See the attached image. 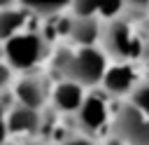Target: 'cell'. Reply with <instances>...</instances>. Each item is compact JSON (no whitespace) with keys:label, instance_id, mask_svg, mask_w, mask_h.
Returning <instances> with one entry per match:
<instances>
[{"label":"cell","instance_id":"cell-1","mask_svg":"<svg viewBox=\"0 0 149 145\" xmlns=\"http://www.w3.org/2000/svg\"><path fill=\"white\" fill-rule=\"evenodd\" d=\"M58 70L63 72V77H70L77 84H95L102 77V68L105 61L98 51L93 49H84L77 56L70 54H61V61L56 63Z\"/></svg>","mask_w":149,"mask_h":145},{"label":"cell","instance_id":"cell-8","mask_svg":"<svg viewBox=\"0 0 149 145\" xmlns=\"http://www.w3.org/2000/svg\"><path fill=\"white\" fill-rule=\"evenodd\" d=\"M37 126H40V115H37V110L26 108V105H19V108H14V110L9 112V119H7V129H9V131L33 133Z\"/></svg>","mask_w":149,"mask_h":145},{"label":"cell","instance_id":"cell-19","mask_svg":"<svg viewBox=\"0 0 149 145\" xmlns=\"http://www.w3.org/2000/svg\"><path fill=\"white\" fill-rule=\"evenodd\" d=\"M63 145H91L88 140H81V138H74V140H68V143H63Z\"/></svg>","mask_w":149,"mask_h":145},{"label":"cell","instance_id":"cell-22","mask_svg":"<svg viewBox=\"0 0 149 145\" xmlns=\"http://www.w3.org/2000/svg\"><path fill=\"white\" fill-rule=\"evenodd\" d=\"M9 2H12V0H0V5H9Z\"/></svg>","mask_w":149,"mask_h":145},{"label":"cell","instance_id":"cell-6","mask_svg":"<svg viewBox=\"0 0 149 145\" xmlns=\"http://www.w3.org/2000/svg\"><path fill=\"white\" fill-rule=\"evenodd\" d=\"M16 96H19V101H21V105L37 110V108L44 103L47 87H44V82H42L40 77H26V80L19 82V87H16Z\"/></svg>","mask_w":149,"mask_h":145},{"label":"cell","instance_id":"cell-7","mask_svg":"<svg viewBox=\"0 0 149 145\" xmlns=\"http://www.w3.org/2000/svg\"><path fill=\"white\" fill-rule=\"evenodd\" d=\"M54 101L61 110L65 112H72V110H79L81 103H84V91H81V84L77 82H63L58 84V89L54 91Z\"/></svg>","mask_w":149,"mask_h":145},{"label":"cell","instance_id":"cell-23","mask_svg":"<svg viewBox=\"0 0 149 145\" xmlns=\"http://www.w3.org/2000/svg\"><path fill=\"white\" fill-rule=\"evenodd\" d=\"M112 145H126V143H121V140H116V143H112Z\"/></svg>","mask_w":149,"mask_h":145},{"label":"cell","instance_id":"cell-3","mask_svg":"<svg viewBox=\"0 0 149 145\" xmlns=\"http://www.w3.org/2000/svg\"><path fill=\"white\" fill-rule=\"evenodd\" d=\"M40 51H42V42L35 35L9 37V42L5 47V54H7V58L14 68H30L40 58Z\"/></svg>","mask_w":149,"mask_h":145},{"label":"cell","instance_id":"cell-14","mask_svg":"<svg viewBox=\"0 0 149 145\" xmlns=\"http://www.w3.org/2000/svg\"><path fill=\"white\" fill-rule=\"evenodd\" d=\"M119 7H121V0H98V9L102 12V14H116L119 12Z\"/></svg>","mask_w":149,"mask_h":145},{"label":"cell","instance_id":"cell-18","mask_svg":"<svg viewBox=\"0 0 149 145\" xmlns=\"http://www.w3.org/2000/svg\"><path fill=\"white\" fill-rule=\"evenodd\" d=\"M7 131H9V129H7V122H5V119H0V145H2L5 136H7Z\"/></svg>","mask_w":149,"mask_h":145},{"label":"cell","instance_id":"cell-12","mask_svg":"<svg viewBox=\"0 0 149 145\" xmlns=\"http://www.w3.org/2000/svg\"><path fill=\"white\" fill-rule=\"evenodd\" d=\"M133 105H135L144 117H149V84H142V87L135 91V96H133Z\"/></svg>","mask_w":149,"mask_h":145},{"label":"cell","instance_id":"cell-11","mask_svg":"<svg viewBox=\"0 0 149 145\" xmlns=\"http://www.w3.org/2000/svg\"><path fill=\"white\" fill-rule=\"evenodd\" d=\"M23 21V14L21 12H2L0 14V40L2 37H9Z\"/></svg>","mask_w":149,"mask_h":145},{"label":"cell","instance_id":"cell-17","mask_svg":"<svg viewBox=\"0 0 149 145\" xmlns=\"http://www.w3.org/2000/svg\"><path fill=\"white\" fill-rule=\"evenodd\" d=\"M28 7H37V9H44V5H47V0H23Z\"/></svg>","mask_w":149,"mask_h":145},{"label":"cell","instance_id":"cell-16","mask_svg":"<svg viewBox=\"0 0 149 145\" xmlns=\"http://www.w3.org/2000/svg\"><path fill=\"white\" fill-rule=\"evenodd\" d=\"M7 80H9V70H7L5 65H0V89L7 84Z\"/></svg>","mask_w":149,"mask_h":145},{"label":"cell","instance_id":"cell-10","mask_svg":"<svg viewBox=\"0 0 149 145\" xmlns=\"http://www.w3.org/2000/svg\"><path fill=\"white\" fill-rule=\"evenodd\" d=\"M72 37L74 40H79V42H93L95 40V23L91 21V19H81V21H74L72 23Z\"/></svg>","mask_w":149,"mask_h":145},{"label":"cell","instance_id":"cell-21","mask_svg":"<svg viewBox=\"0 0 149 145\" xmlns=\"http://www.w3.org/2000/svg\"><path fill=\"white\" fill-rule=\"evenodd\" d=\"M130 2H137V5H144L147 0H130Z\"/></svg>","mask_w":149,"mask_h":145},{"label":"cell","instance_id":"cell-13","mask_svg":"<svg viewBox=\"0 0 149 145\" xmlns=\"http://www.w3.org/2000/svg\"><path fill=\"white\" fill-rule=\"evenodd\" d=\"M74 9L79 16H88L98 9V0H74Z\"/></svg>","mask_w":149,"mask_h":145},{"label":"cell","instance_id":"cell-9","mask_svg":"<svg viewBox=\"0 0 149 145\" xmlns=\"http://www.w3.org/2000/svg\"><path fill=\"white\" fill-rule=\"evenodd\" d=\"M135 82V72L128 65H116L105 72V87L112 94H126Z\"/></svg>","mask_w":149,"mask_h":145},{"label":"cell","instance_id":"cell-4","mask_svg":"<svg viewBox=\"0 0 149 145\" xmlns=\"http://www.w3.org/2000/svg\"><path fill=\"white\" fill-rule=\"evenodd\" d=\"M105 117H107V110H105V101L100 96H91L81 103L79 108V124L88 131H95L105 124Z\"/></svg>","mask_w":149,"mask_h":145},{"label":"cell","instance_id":"cell-2","mask_svg":"<svg viewBox=\"0 0 149 145\" xmlns=\"http://www.w3.org/2000/svg\"><path fill=\"white\" fill-rule=\"evenodd\" d=\"M116 136L126 145H149V117L135 105H126L116 117Z\"/></svg>","mask_w":149,"mask_h":145},{"label":"cell","instance_id":"cell-5","mask_svg":"<svg viewBox=\"0 0 149 145\" xmlns=\"http://www.w3.org/2000/svg\"><path fill=\"white\" fill-rule=\"evenodd\" d=\"M107 49L116 56H130V54H137L140 47L137 42L128 35V28L123 23H114L107 33Z\"/></svg>","mask_w":149,"mask_h":145},{"label":"cell","instance_id":"cell-20","mask_svg":"<svg viewBox=\"0 0 149 145\" xmlns=\"http://www.w3.org/2000/svg\"><path fill=\"white\" fill-rule=\"evenodd\" d=\"M2 115H5V103L0 101V119H2Z\"/></svg>","mask_w":149,"mask_h":145},{"label":"cell","instance_id":"cell-15","mask_svg":"<svg viewBox=\"0 0 149 145\" xmlns=\"http://www.w3.org/2000/svg\"><path fill=\"white\" fill-rule=\"evenodd\" d=\"M68 0H47V5H44V9H58V7H63Z\"/></svg>","mask_w":149,"mask_h":145}]
</instances>
